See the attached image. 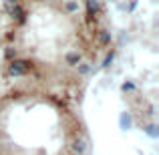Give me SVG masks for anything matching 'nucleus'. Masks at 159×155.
<instances>
[{"label": "nucleus", "instance_id": "1", "mask_svg": "<svg viewBox=\"0 0 159 155\" xmlns=\"http://www.w3.org/2000/svg\"><path fill=\"white\" fill-rule=\"evenodd\" d=\"M75 129L65 107L51 97L22 91L0 101V149L16 145L36 155L79 153Z\"/></svg>", "mask_w": 159, "mask_h": 155}]
</instances>
